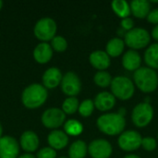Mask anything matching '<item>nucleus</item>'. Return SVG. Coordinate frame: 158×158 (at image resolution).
Here are the masks:
<instances>
[{"mask_svg": "<svg viewBox=\"0 0 158 158\" xmlns=\"http://www.w3.org/2000/svg\"><path fill=\"white\" fill-rule=\"evenodd\" d=\"M19 143L24 151L32 153L36 151L39 146V138L34 131H26L21 134Z\"/></svg>", "mask_w": 158, "mask_h": 158, "instance_id": "nucleus-17", "label": "nucleus"}, {"mask_svg": "<svg viewBox=\"0 0 158 158\" xmlns=\"http://www.w3.org/2000/svg\"><path fill=\"white\" fill-rule=\"evenodd\" d=\"M142 147L147 152H153L157 147V142L153 137H144L142 141Z\"/></svg>", "mask_w": 158, "mask_h": 158, "instance_id": "nucleus-30", "label": "nucleus"}, {"mask_svg": "<svg viewBox=\"0 0 158 158\" xmlns=\"http://www.w3.org/2000/svg\"><path fill=\"white\" fill-rule=\"evenodd\" d=\"M48 97L47 89L39 83H32L27 86L21 94V101L24 106L29 109L38 108L44 104Z\"/></svg>", "mask_w": 158, "mask_h": 158, "instance_id": "nucleus-2", "label": "nucleus"}, {"mask_svg": "<svg viewBox=\"0 0 158 158\" xmlns=\"http://www.w3.org/2000/svg\"><path fill=\"white\" fill-rule=\"evenodd\" d=\"M18 158H36L33 155L31 154H24V155H21L19 156Z\"/></svg>", "mask_w": 158, "mask_h": 158, "instance_id": "nucleus-35", "label": "nucleus"}, {"mask_svg": "<svg viewBox=\"0 0 158 158\" xmlns=\"http://www.w3.org/2000/svg\"><path fill=\"white\" fill-rule=\"evenodd\" d=\"M60 85L62 92L69 97H75L81 90V80L73 71H69L63 75Z\"/></svg>", "mask_w": 158, "mask_h": 158, "instance_id": "nucleus-9", "label": "nucleus"}, {"mask_svg": "<svg viewBox=\"0 0 158 158\" xmlns=\"http://www.w3.org/2000/svg\"><path fill=\"white\" fill-rule=\"evenodd\" d=\"M19 144L11 136H3L0 139V158H18Z\"/></svg>", "mask_w": 158, "mask_h": 158, "instance_id": "nucleus-12", "label": "nucleus"}, {"mask_svg": "<svg viewBox=\"0 0 158 158\" xmlns=\"http://www.w3.org/2000/svg\"><path fill=\"white\" fill-rule=\"evenodd\" d=\"M94 103L93 100L91 99H86L84 101H82L80 106H79V113L81 117L83 118H88L90 117L93 112H94Z\"/></svg>", "mask_w": 158, "mask_h": 158, "instance_id": "nucleus-28", "label": "nucleus"}, {"mask_svg": "<svg viewBox=\"0 0 158 158\" xmlns=\"http://www.w3.org/2000/svg\"><path fill=\"white\" fill-rule=\"evenodd\" d=\"M152 37H153L155 40L158 41V25H156V26L153 29V31H152Z\"/></svg>", "mask_w": 158, "mask_h": 158, "instance_id": "nucleus-34", "label": "nucleus"}, {"mask_svg": "<svg viewBox=\"0 0 158 158\" xmlns=\"http://www.w3.org/2000/svg\"><path fill=\"white\" fill-rule=\"evenodd\" d=\"M131 13L137 19L147 18L151 11V3L146 0H134L130 3Z\"/></svg>", "mask_w": 158, "mask_h": 158, "instance_id": "nucleus-20", "label": "nucleus"}, {"mask_svg": "<svg viewBox=\"0 0 158 158\" xmlns=\"http://www.w3.org/2000/svg\"><path fill=\"white\" fill-rule=\"evenodd\" d=\"M89 61L94 69H98V71L106 70L110 67L111 64L110 56L106 51L102 50L94 51L89 56Z\"/></svg>", "mask_w": 158, "mask_h": 158, "instance_id": "nucleus-13", "label": "nucleus"}, {"mask_svg": "<svg viewBox=\"0 0 158 158\" xmlns=\"http://www.w3.org/2000/svg\"><path fill=\"white\" fill-rule=\"evenodd\" d=\"M88 153L87 144L81 141L78 140L74 142L69 149V158H85Z\"/></svg>", "mask_w": 158, "mask_h": 158, "instance_id": "nucleus-23", "label": "nucleus"}, {"mask_svg": "<svg viewBox=\"0 0 158 158\" xmlns=\"http://www.w3.org/2000/svg\"><path fill=\"white\" fill-rule=\"evenodd\" d=\"M120 26H121L122 30L127 32V31H130L132 29H134V21L131 18H126L121 20Z\"/></svg>", "mask_w": 158, "mask_h": 158, "instance_id": "nucleus-32", "label": "nucleus"}, {"mask_svg": "<svg viewBox=\"0 0 158 158\" xmlns=\"http://www.w3.org/2000/svg\"><path fill=\"white\" fill-rule=\"evenodd\" d=\"M42 123L47 129H57L66 120V114L62 109L52 107L46 109L42 115Z\"/></svg>", "mask_w": 158, "mask_h": 158, "instance_id": "nucleus-10", "label": "nucleus"}, {"mask_svg": "<svg viewBox=\"0 0 158 158\" xmlns=\"http://www.w3.org/2000/svg\"><path fill=\"white\" fill-rule=\"evenodd\" d=\"M56 23L51 18H43L39 19L33 29L35 37L46 43L47 41H52L56 33Z\"/></svg>", "mask_w": 158, "mask_h": 158, "instance_id": "nucleus-6", "label": "nucleus"}, {"mask_svg": "<svg viewBox=\"0 0 158 158\" xmlns=\"http://www.w3.org/2000/svg\"><path fill=\"white\" fill-rule=\"evenodd\" d=\"M118 113L119 115H121V116H123V117H124V116H125V114H126V110H125V108H123V107H122V108H119V110H118Z\"/></svg>", "mask_w": 158, "mask_h": 158, "instance_id": "nucleus-36", "label": "nucleus"}, {"mask_svg": "<svg viewBox=\"0 0 158 158\" xmlns=\"http://www.w3.org/2000/svg\"><path fill=\"white\" fill-rule=\"evenodd\" d=\"M124 47H125L124 40L118 37H115L107 42L106 46V52L109 56L118 57L123 53Z\"/></svg>", "mask_w": 158, "mask_h": 158, "instance_id": "nucleus-21", "label": "nucleus"}, {"mask_svg": "<svg viewBox=\"0 0 158 158\" xmlns=\"http://www.w3.org/2000/svg\"><path fill=\"white\" fill-rule=\"evenodd\" d=\"M2 133H3V129H2V126L0 124V139L2 138Z\"/></svg>", "mask_w": 158, "mask_h": 158, "instance_id": "nucleus-38", "label": "nucleus"}, {"mask_svg": "<svg viewBox=\"0 0 158 158\" xmlns=\"http://www.w3.org/2000/svg\"><path fill=\"white\" fill-rule=\"evenodd\" d=\"M133 82L144 94L155 92L158 86V76L155 69L148 67L140 68L133 74Z\"/></svg>", "mask_w": 158, "mask_h": 158, "instance_id": "nucleus-3", "label": "nucleus"}, {"mask_svg": "<svg viewBox=\"0 0 158 158\" xmlns=\"http://www.w3.org/2000/svg\"><path fill=\"white\" fill-rule=\"evenodd\" d=\"M79 100L76 97H68L62 104V110L67 115H72L79 109Z\"/></svg>", "mask_w": 158, "mask_h": 158, "instance_id": "nucleus-27", "label": "nucleus"}, {"mask_svg": "<svg viewBox=\"0 0 158 158\" xmlns=\"http://www.w3.org/2000/svg\"><path fill=\"white\" fill-rule=\"evenodd\" d=\"M142 57L135 50L127 51L122 56V66L129 71H136L141 68Z\"/></svg>", "mask_w": 158, "mask_h": 158, "instance_id": "nucleus-16", "label": "nucleus"}, {"mask_svg": "<svg viewBox=\"0 0 158 158\" xmlns=\"http://www.w3.org/2000/svg\"><path fill=\"white\" fill-rule=\"evenodd\" d=\"M94 106L102 112L111 110L116 105V97L108 92H101L94 98Z\"/></svg>", "mask_w": 158, "mask_h": 158, "instance_id": "nucleus-15", "label": "nucleus"}, {"mask_svg": "<svg viewBox=\"0 0 158 158\" xmlns=\"http://www.w3.org/2000/svg\"><path fill=\"white\" fill-rule=\"evenodd\" d=\"M51 46H52L53 50H55L58 53H62V52L66 51V49L68 48V42L63 36L56 35L53 38V40L51 41Z\"/></svg>", "mask_w": 158, "mask_h": 158, "instance_id": "nucleus-29", "label": "nucleus"}, {"mask_svg": "<svg viewBox=\"0 0 158 158\" xmlns=\"http://www.w3.org/2000/svg\"><path fill=\"white\" fill-rule=\"evenodd\" d=\"M112 10L119 18L126 19L131 15V6L130 4L125 0H115L111 3Z\"/></svg>", "mask_w": 158, "mask_h": 158, "instance_id": "nucleus-24", "label": "nucleus"}, {"mask_svg": "<svg viewBox=\"0 0 158 158\" xmlns=\"http://www.w3.org/2000/svg\"><path fill=\"white\" fill-rule=\"evenodd\" d=\"M124 158H141L139 156H136V155H129V156H126Z\"/></svg>", "mask_w": 158, "mask_h": 158, "instance_id": "nucleus-37", "label": "nucleus"}, {"mask_svg": "<svg viewBox=\"0 0 158 158\" xmlns=\"http://www.w3.org/2000/svg\"><path fill=\"white\" fill-rule=\"evenodd\" d=\"M59 158H67V157H65V156H61V157H59Z\"/></svg>", "mask_w": 158, "mask_h": 158, "instance_id": "nucleus-40", "label": "nucleus"}, {"mask_svg": "<svg viewBox=\"0 0 158 158\" xmlns=\"http://www.w3.org/2000/svg\"><path fill=\"white\" fill-rule=\"evenodd\" d=\"M47 141L51 148L55 150H62L69 143V136L62 131L55 130L49 133Z\"/></svg>", "mask_w": 158, "mask_h": 158, "instance_id": "nucleus-18", "label": "nucleus"}, {"mask_svg": "<svg viewBox=\"0 0 158 158\" xmlns=\"http://www.w3.org/2000/svg\"><path fill=\"white\" fill-rule=\"evenodd\" d=\"M111 94L118 99L126 101L131 99L135 92L134 82L124 76H118L112 80L110 84Z\"/></svg>", "mask_w": 158, "mask_h": 158, "instance_id": "nucleus-4", "label": "nucleus"}, {"mask_svg": "<svg viewBox=\"0 0 158 158\" xmlns=\"http://www.w3.org/2000/svg\"><path fill=\"white\" fill-rule=\"evenodd\" d=\"M151 41L149 31L143 28H134L127 31L124 36L125 45L131 48V50H139L148 46Z\"/></svg>", "mask_w": 158, "mask_h": 158, "instance_id": "nucleus-5", "label": "nucleus"}, {"mask_svg": "<svg viewBox=\"0 0 158 158\" xmlns=\"http://www.w3.org/2000/svg\"><path fill=\"white\" fill-rule=\"evenodd\" d=\"M53 56V48L47 43H40L33 50V57L36 62L45 64L51 60Z\"/></svg>", "mask_w": 158, "mask_h": 158, "instance_id": "nucleus-19", "label": "nucleus"}, {"mask_svg": "<svg viewBox=\"0 0 158 158\" xmlns=\"http://www.w3.org/2000/svg\"><path fill=\"white\" fill-rule=\"evenodd\" d=\"M62 78L63 76L59 69L55 67L49 68L43 75V85L46 89H55L61 83Z\"/></svg>", "mask_w": 158, "mask_h": 158, "instance_id": "nucleus-14", "label": "nucleus"}, {"mask_svg": "<svg viewBox=\"0 0 158 158\" xmlns=\"http://www.w3.org/2000/svg\"><path fill=\"white\" fill-rule=\"evenodd\" d=\"M2 6H3V2L0 0V10H1V8H2Z\"/></svg>", "mask_w": 158, "mask_h": 158, "instance_id": "nucleus-39", "label": "nucleus"}, {"mask_svg": "<svg viewBox=\"0 0 158 158\" xmlns=\"http://www.w3.org/2000/svg\"><path fill=\"white\" fill-rule=\"evenodd\" d=\"M65 133L70 136H79L83 131L82 124L76 119H69L64 124Z\"/></svg>", "mask_w": 158, "mask_h": 158, "instance_id": "nucleus-25", "label": "nucleus"}, {"mask_svg": "<svg viewBox=\"0 0 158 158\" xmlns=\"http://www.w3.org/2000/svg\"><path fill=\"white\" fill-rule=\"evenodd\" d=\"M112 80L113 79H112L110 73L106 71V70L96 72L94 77V83L101 88H106L107 86H110Z\"/></svg>", "mask_w": 158, "mask_h": 158, "instance_id": "nucleus-26", "label": "nucleus"}, {"mask_svg": "<svg viewBox=\"0 0 158 158\" xmlns=\"http://www.w3.org/2000/svg\"><path fill=\"white\" fill-rule=\"evenodd\" d=\"M88 153L92 158H109L112 156L113 148L108 141L96 139L89 144Z\"/></svg>", "mask_w": 158, "mask_h": 158, "instance_id": "nucleus-11", "label": "nucleus"}, {"mask_svg": "<svg viewBox=\"0 0 158 158\" xmlns=\"http://www.w3.org/2000/svg\"><path fill=\"white\" fill-rule=\"evenodd\" d=\"M154 118V108L150 104L145 102L138 104L132 110L131 119L133 124L138 128L148 126Z\"/></svg>", "mask_w": 158, "mask_h": 158, "instance_id": "nucleus-7", "label": "nucleus"}, {"mask_svg": "<svg viewBox=\"0 0 158 158\" xmlns=\"http://www.w3.org/2000/svg\"><path fill=\"white\" fill-rule=\"evenodd\" d=\"M143 137L136 131H123L118 140V146L125 152H133L142 147Z\"/></svg>", "mask_w": 158, "mask_h": 158, "instance_id": "nucleus-8", "label": "nucleus"}, {"mask_svg": "<svg viewBox=\"0 0 158 158\" xmlns=\"http://www.w3.org/2000/svg\"><path fill=\"white\" fill-rule=\"evenodd\" d=\"M96 126L106 135L115 136L123 132L126 127V120L118 113H106L97 118Z\"/></svg>", "mask_w": 158, "mask_h": 158, "instance_id": "nucleus-1", "label": "nucleus"}, {"mask_svg": "<svg viewBox=\"0 0 158 158\" xmlns=\"http://www.w3.org/2000/svg\"><path fill=\"white\" fill-rule=\"evenodd\" d=\"M144 61L148 68L158 69V43L149 45L144 53Z\"/></svg>", "mask_w": 158, "mask_h": 158, "instance_id": "nucleus-22", "label": "nucleus"}, {"mask_svg": "<svg viewBox=\"0 0 158 158\" xmlns=\"http://www.w3.org/2000/svg\"><path fill=\"white\" fill-rule=\"evenodd\" d=\"M146 19H147V20H148L149 23L158 25V8L152 9L150 11V13L148 14V16H147Z\"/></svg>", "mask_w": 158, "mask_h": 158, "instance_id": "nucleus-33", "label": "nucleus"}, {"mask_svg": "<svg viewBox=\"0 0 158 158\" xmlns=\"http://www.w3.org/2000/svg\"><path fill=\"white\" fill-rule=\"evenodd\" d=\"M37 158H56V152L55 149L51 147H44L41 150L38 151Z\"/></svg>", "mask_w": 158, "mask_h": 158, "instance_id": "nucleus-31", "label": "nucleus"}]
</instances>
